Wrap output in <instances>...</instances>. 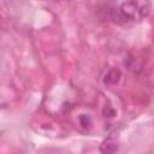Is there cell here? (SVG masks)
Here are the masks:
<instances>
[{"label": "cell", "mask_w": 154, "mask_h": 154, "mask_svg": "<svg viewBox=\"0 0 154 154\" xmlns=\"http://www.w3.org/2000/svg\"><path fill=\"white\" fill-rule=\"evenodd\" d=\"M117 149H118V146L114 143H109V141H106L101 146V152H106V153H112V152H116Z\"/></svg>", "instance_id": "cell-2"}, {"label": "cell", "mask_w": 154, "mask_h": 154, "mask_svg": "<svg viewBox=\"0 0 154 154\" xmlns=\"http://www.w3.org/2000/svg\"><path fill=\"white\" fill-rule=\"evenodd\" d=\"M120 12L125 17V18H129V19H135L137 17V10H136V6L131 2H126V4H123L122 5V8H120Z\"/></svg>", "instance_id": "cell-1"}]
</instances>
